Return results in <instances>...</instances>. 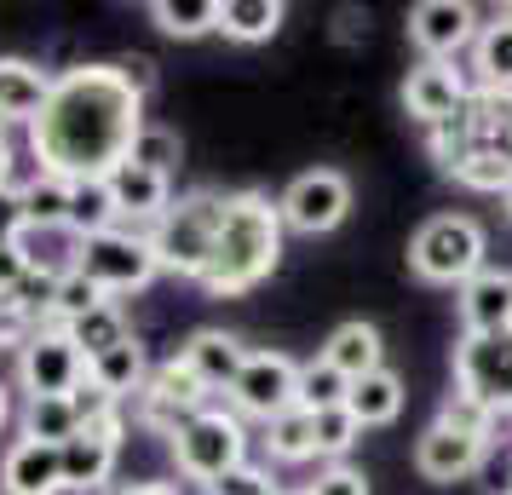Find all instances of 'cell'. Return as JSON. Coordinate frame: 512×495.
<instances>
[{
  "mask_svg": "<svg viewBox=\"0 0 512 495\" xmlns=\"http://www.w3.org/2000/svg\"><path fill=\"white\" fill-rule=\"evenodd\" d=\"M484 254H489V242L472 213H432L409 236V271L420 283H438V288H466L484 271Z\"/></svg>",
  "mask_w": 512,
  "mask_h": 495,
  "instance_id": "4",
  "label": "cell"
},
{
  "mask_svg": "<svg viewBox=\"0 0 512 495\" xmlns=\"http://www.w3.org/2000/svg\"><path fill=\"white\" fill-rule=\"evenodd\" d=\"M225 398H231V409L248 415V421H277V415H288L294 398H300V363L288 352H254L242 363V375H236V386Z\"/></svg>",
  "mask_w": 512,
  "mask_h": 495,
  "instance_id": "11",
  "label": "cell"
},
{
  "mask_svg": "<svg viewBox=\"0 0 512 495\" xmlns=\"http://www.w3.org/2000/svg\"><path fill=\"white\" fill-rule=\"evenodd\" d=\"M265 455L282 461V467H300V461H317V415H305V409H288L277 421H265Z\"/></svg>",
  "mask_w": 512,
  "mask_h": 495,
  "instance_id": "28",
  "label": "cell"
},
{
  "mask_svg": "<svg viewBox=\"0 0 512 495\" xmlns=\"http://www.w3.org/2000/svg\"><path fill=\"white\" fill-rule=\"evenodd\" d=\"M501 208H507V219H512V185H507V190H501Z\"/></svg>",
  "mask_w": 512,
  "mask_h": 495,
  "instance_id": "47",
  "label": "cell"
},
{
  "mask_svg": "<svg viewBox=\"0 0 512 495\" xmlns=\"http://www.w3.org/2000/svg\"><path fill=\"white\" fill-rule=\"evenodd\" d=\"M357 444H363V426H357V415H351L346 403L317 415V455H323L328 467H340Z\"/></svg>",
  "mask_w": 512,
  "mask_h": 495,
  "instance_id": "35",
  "label": "cell"
},
{
  "mask_svg": "<svg viewBox=\"0 0 512 495\" xmlns=\"http://www.w3.org/2000/svg\"><path fill=\"white\" fill-rule=\"evenodd\" d=\"M116 455H121L116 444H104L93 432H75L64 444V495H98L116 472Z\"/></svg>",
  "mask_w": 512,
  "mask_h": 495,
  "instance_id": "22",
  "label": "cell"
},
{
  "mask_svg": "<svg viewBox=\"0 0 512 495\" xmlns=\"http://www.w3.org/2000/svg\"><path fill=\"white\" fill-rule=\"evenodd\" d=\"M455 311H461V334H501V329H512V271L484 265V271L455 294Z\"/></svg>",
  "mask_w": 512,
  "mask_h": 495,
  "instance_id": "16",
  "label": "cell"
},
{
  "mask_svg": "<svg viewBox=\"0 0 512 495\" xmlns=\"http://www.w3.org/2000/svg\"><path fill=\"white\" fill-rule=\"evenodd\" d=\"M70 340L81 346V357L93 363V357H104V352H116V346H127V340H133V323H127V311H121L116 300H104L98 311L75 317V323H70Z\"/></svg>",
  "mask_w": 512,
  "mask_h": 495,
  "instance_id": "30",
  "label": "cell"
},
{
  "mask_svg": "<svg viewBox=\"0 0 512 495\" xmlns=\"http://www.w3.org/2000/svg\"><path fill=\"white\" fill-rule=\"evenodd\" d=\"M288 18V6L282 0H225V12H219V35L225 41H242V47H259V41H271Z\"/></svg>",
  "mask_w": 512,
  "mask_h": 495,
  "instance_id": "27",
  "label": "cell"
},
{
  "mask_svg": "<svg viewBox=\"0 0 512 495\" xmlns=\"http://www.w3.org/2000/svg\"><path fill=\"white\" fill-rule=\"evenodd\" d=\"M202 495H282V490H277V478H271L265 467H254V461H242V467H236V472H225V478H219V484H208Z\"/></svg>",
  "mask_w": 512,
  "mask_h": 495,
  "instance_id": "38",
  "label": "cell"
},
{
  "mask_svg": "<svg viewBox=\"0 0 512 495\" xmlns=\"http://www.w3.org/2000/svg\"><path fill=\"white\" fill-rule=\"evenodd\" d=\"M52 81L58 75L29 58H0V127H35L52 98Z\"/></svg>",
  "mask_w": 512,
  "mask_h": 495,
  "instance_id": "17",
  "label": "cell"
},
{
  "mask_svg": "<svg viewBox=\"0 0 512 495\" xmlns=\"http://www.w3.org/2000/svg\"><path fill=\"white\" fill-rule=\"evenodd\" d=\"M282 495H311V490H282Z\"/></svg>",
  "mask_w": 512,
  "mask_h": 495,
  "instance_id": "48",
  "label": "cell"
},
{
  "mask_svg": "<svg viewBox=\"0 0 512 495\" xmlns=\"http://www.w3.org/2000/svg\"><path fill=\"white\" fill-rule=\"evenodd\" d=\"M426 144H432V156H438L443 173H461L466 156H472V121H466V116L443 121V127H432V133H426Z\"/></svg>",
  "mask_w": 512,
  "mask_h": 495,
  "instance_id": "37",
  "label": "cell"
},
{
  "mask_svg": "<svg viewBox=\"0 0 512 495\" xmlns=\"http://www.w3.org/2000/svg\"><path fill=\"white\" fill-rule=\"evenodd\" d=\"M144 127V98L121 81L116 64H75L52 81L47 110L29 127V150L52 179H110Z\"/></svg>",
  "mask_w": 512,
  "mask_h": 495,
  "instance_id": "1",
  "label": "cell"
},
{
  "mask_svg": "<svg viewBox=\"0 0 512 495\" xmlns=\"http://www.w3.org/2000/svg\"><path fill=\"white\" fill-rule=\"evenodd\" d=\"M87 380V357L70 340V329H35L29 346L18 352V386L24 398H70L75 386Z\"/></svg>",
  "mask_w": 512,
  "mask_h": 495,
  "instance_id": "10",
  "label": "cell"
},
{
  "mask_svg": "<svg viewBox=\"0 0 512 495\" xmlns=\"http://www.w3.org/2000/svg\"><path fill=\"white\" fill-rule=\"evenodd\" d=\"M311 495H369V472H357V467H323L317 472V484H311Z\"/></svg>",
  "mask_w": 512,
  "mask_h": 495,
  "instance_id": "41",
  "label": "cell"
},
{
  "mask_svg": "<svg viewBox=\"0 0 512 495\" xmlns=\"http://www.w3.org/2000/svg\"><path fill=\"white\" fill-rule=\"evenodd\" d=\"M24 208H29V231H70V179H29L24 185Z\"/></svg>",
  "mask_w": 512,
  "mask_h": 495,
  "instance_id": "32",
  "label": "cell"
},
{
  "mask_svg": "<svg viewBox=\"0 0 512 495\" xmlns=\"http://www.w3.org/2000/svg\"><path fill=\"white\" fill-rule=\"evenodd\" d=\"M403 398H409V386H403V375H397V369H374V375L351 380V398H346V409L357 415V426L369 432V426H392L397 415H403Z\"/></svg>",
  "mask_w": 512,
  "mask_h": 495,
  "instance_id": "24",
  "label": "cell"
},
{
  "mask_svg": "<svg viewBox=\"0 0 512 495\" xmlns=\"http://www.w3.org/2000/svg\"><path fill=\"white\" fill-rule=\"evenodd\" d=\"M472 93H512V6L495 12L472 41Z\"/></svg>",
  "mask_w": 512,
  "mask_h": 495,
  "instance_id": "21",
  "label": "cell"
},
{
  "mask_svg": "<svg viewBox=\"0 0 512 495\" xmlns=\"http://www.w3.org/2000/svg\"><path fill=\"white\" fill-rule=\"evenodd\" d=\"M116 70H121V81H127V87H133L139 98L156 93V64H150L144 52H127V58H116Z\"/></svg>",
  "mask_w": 512,
  "mask_h": 495,
  "instance_id": "42",
  "label": "cell"
},
{
  "mask_svg": "<svg viewBox=\"0 0 512 495\" xmlns=\"http://www.w3.org/2000/svg\"><path fill=\"white\" fill-rule=\"evenodd\" d=\"M219 12H225V0H156L150 24L173 41H202V35L219 29Z\"/></svg>",
  "mask_w": 512,
  "mask_h": 495,
  "instance_id": "29",
  "label": "cell"
},
{
  "mask_svg": "<svg viewBox=\"0 0 512 495\" xmlns=\"http://www.w3.org/2000/svg\"><path fill=\"white\" fill-rule=\"evenodd\" d=\"M75 271L116 300V294H139V288L156 283V277H162V260H156V248H150V231L116 225V231L87 236V242H81Z\"/></svg>",
  "mask_w": 512,
  "mask_h": 495,
  "instance_id": "6",
  "label": "cell"
},
{
  "mask_svg": "<svg viewBox=\"0 0 512 495\" xmlns=\"http://www.w3.org/2000/svg\"><path fill=\"white\" fill-rule=\"evenodd\" d=\"M179 357L190 363V375L202 380L208 392H231L236 375H242V363H248L254 352H248L236 334H225V329H196L185 346H179Z\"/></svg>",
  "mask_w": 512,
  "mask_h": 495,
  "instance_id": "19",
  "label": "cell"
},
{
  "mask_svg": "<svg viewBox=\"0 0 512 495\" xmlns=\"http://www.w3.org/2000/svg\"><path fill=\"white\" fill-rule=\"evenodd\" d=\"M167 449H173V467L185 472L190 484H219L225 472H236L242 461H248V426H242V415L236 409H202V415H190L173 438H167Z\"/></svg>",
  "mask_w": 512,
  "mask_h": 495,
  "instance_id": "5",
  "label": "cell"
},
{
  "mask_svg": "<svg viewBox=\"0 0 512 495\" xmlns=\"http://www.w3.org/2000/svg\"><path fill=\"white\" fill-rule=\"evenodd\" d=\"M219 225H225V196H213V190H190V196H179V202L150 225V248H156L162 271L202 283V271L213 265Z\"/></svg>",
  "mask_w": 512,
  "mask_h": 495,
  "instance_id": "3",
  "label": "cell"
},
{
  "mask_svg": "<svg viewBox=\"0 0 512 495\" xmlns=\"http://www.w3.org/2000/svg\"><path fill=\"white\" fill-rule=\"evenodd\" d=\"M29 231V208H24V185H0V248L18 242Z\"/></svg>",
  "mask_w": 512,
  "mask_h": 495,
  "instance_id": "40",
  "label": "cell"
},
{
  "mask_svg": "<svg viewBox=\"0 0 512 495\" xmlns=\"http://www.w3.org/2000/svg\"><path fill=\"white\" fill-rule=\"evenodd\" d=\"M150 369H156V363L144 357V346H139V340H127V346H116V352L93 357V363H87V380L104 386L110 398L127 403V398H139L144 386H150Z\"/></svg>",
  "mask_w": 512,
  "mask_h": 495,
  "instance_id": "25",
  "label": "cell"
},
{
  "mask_svg": "<svg viewBox=\"0 0 512 495\" xmlns=\"http://www.w3.org/2000/svg\"><path fill=\"white\" fill-rule=\"evenodd\" d=\"M18 426H24V438H35V444L64 449L75 432H81V415H75L70 398H24V415H18Z\"/></svg>",
  "mask_w": 512,
  "mask_h": 495,
  "instance_id": "31",
  "label": "cell"
},
{
  "mask_svg": "<svg viewBox=\"0 0 512 495\" xmlns=\"http://www.w3.org/2000/svg\"><path fill=\"white\" fill-rule=\"evenodd\" d=\"M478 6L466 0H420L409 6V47L432 64H455V52H466L478 41Z\"/></svg>",
  "mask_w": 512,
  "mask_h": 495,
  "instance_id": "13",
  "label": "cell"
},
{
  "mask_svg": "<svg viewBox=\"0 0 512 495\" xmlns=\"http://www.w3.org/2000/svg\"><path fill=\"white\" fill-rule=\"evenodd\" d=\"M110 196H116L121 225L150 231V225L173 208V179H162V173H144V167H133V162H121L116 173H110Z\"/></svg>",
  "mask_w": 512,
  "mask_h": 495,
  "instance_id": "18",
  "label": "cell"
},
{
  "mask_svg": "<svg viewBox=\"0 0 512 495\" xmlns=\"http://www.w3.org/2000/svg\"><path fill=\"white\" fill-rule=\"evenodd\" d=\"M24 277H29V260H24V248H18V242H6V248H0V300H6L12 288L24 283Z\"/></svg>",
  "mask_w": 512,
  "mask_h": 495,
  "instance_id": "43",
  "label": "cell"
},
{
  "mask_svg": "<svg viewBox=\"0 0 512 495\" xmlns=\"http://www.w3.org/2000/svg\"><path fill=\"white\" fill-rule=\"evenodd\" d=\"M116 495H179L173 484H121Z\"/></svg>",
  "mask_w": 512,
  "mask_h": 495,
  "instance_id": "44",
  "label": "cell"
},
{
  "mask_svg": "<svg viewBox=\"0 0 512 495\" xmlns=\"http://www.w3.org/2000/svg\"><path fill=\"white\" fill-rule=\"evenodd\" d=\"M0 185H12V139L0 133Z\"/></svg>",
  "mask_w": 512,
  "mask_h": 495,
  "instance_id": "45",
  "label": "cell"
},
{
  "mask_svg": "<svg viewBox=\"0 0 512 495\" xmlns=\"http://www.w3.org/2000/svg\"><path fill=\"white\" fill-rule=\"evenodd\" d=\"M466 121H472V156H495L512 167V93H472Z\"/></svg>",
  "mask_w": 512,
  "mask_h": 495,
  "instance_id": "23",
  "label": "cell"
},
{
  "mask_svg": "<svg viewBox=\"0 0 512 495\" xmlns=\"http://www.w3.org/2000/svg\"><path fill=\"white\" fill-rule=\"evenodd\" d=\"M70 403H75V415H81V426H93V421H104V415H116V409H127L121 398H110L104 386H93V380H81L70 392Z\"/></svg>",
  "mask_w": 512,
  "mask_h": 495,
  "instance_id": "39",
  "label": "cell"
},
{
  "mask_svg": "<svg viewBox=\"0 0 512 495\" xmlns=\"http://www.w3.org/2000/svg\"><path fill=\"white\" fill-rule=\"evenodd\" d=\"M6 421H12V392H6V380H0V432H6Z\"/></svg>",
  "mask_w": 512,
  "mask_h": 495,
  "instance_id": "46",
  "label": "cell"
},
{
  "mask_svg": "<svg viewBox=\"0 0 512 495\" xmlns=\"http://www.w3.org/2000/svg\"><path fill=\"white\" fill-rule=\"evenodd\" d=\"M466 104H472V81H466L455 64H432V58H420L409 81H403V110L432 133L443 121L466 116Z\"/></svg>",
  "mask_w": 512,
  "mask_h": 495,
  "instance_id": "14",
  "label": "cell"
},
{
  "mask_svg": "<svg viewBox=\"0 0 512 495\" xmlns=\"http://www.w3.org/2000/svg\"><path fill=\"white\" fill-rule=\"evenodd\" d=\"M208 398H213V392L190 375L185 357H167V363L150 369V386L133 398V421H139L144 432H156V438H173L190 415H202V409H208Z\"/></svg>",
  "mask_w": 512,
  "mask_h": 495,
  "instance_id": "8",
  "label": "cell"
},
{
  "mask_svg": "<svg viewBox=\"0 0 512 495\" xmlns=\"http://www.w3.org/2000/svg\"><path fill=\"white\" fill-rule=\"evenodd\" d=\"M323 363H334L346 380H363L374 375V369H386V340H380V329L374 323H363V317H351V323H340V329L323 340Z\"/></svg>",
  "mask_w": 512,
  "mask_h": 495,
  "instance_id": "20",
  "label": "cell"
},
{
  "mask_svg": "<svg viewBox=\"0 0 512 495\" xmlns=\"http://www.w3.org/2000/svg\"><path fill=\"white\" fill-rule=\"evenodd\" d=\"M0 490L6 495H64V449L18 438L0 455Z\"/></svg>",
  "mask_w": 512,
  "mask_h": 495,
  "instance_id": "15",
  "label": "cell"
},
{
  "mask_svg": "<svg viewBox=\"0 0 512 495\" xmlns=\"http://www.w3.org/2000/svg\"><path fill=\"white\" fill-rule=\"evenodd\" d=\"M282 231L294 236H328L351 213V179L340 167H305L294 185L277 196Z\"/></svg>",
  "mask_w": 512,
  "mask_h": 495,
  "instance_id": "9",
  "label": "cell"
},
{
  "mask_svg": "<svg viewBox=\"0 0 512 495\" xmlns=\"http://www.w3.org/2000/svg\"><path fill=\"white\" fill-rule=\"evenodd\" d=\"M484 455H489V432H472V426H455V421H432L415 438V472L438 490L466 484L484 467Z\"/></svg>",
  "mask_w": 512,
  "mask_h": 495,
  "instance_id": "12",
  "label": "cell"
},
{
  "mask_svg": "<svg viewBox=\"0 0 512 495\" xmlns=\"http://www.w3.org/2000/svg\"><path fill=\"white\" fill-rule=\"evenodd\" d=\"M179 156H185V144H179V133L173 127H144L139 139H133V156L127 162L144 167V173H162V179H173V167H179Z\"/></svg>",
  "mask_w": 512,
  "mask_h": 495,
  "instance_id": "34",
  "label": "cell"
},
{
  "mask_svg": "<svg viewBox=\"0 0 512 495\" xmlns=\"http://www.w3.org/2000/svg\"><path fill=\"white\" fill-rule=\"evenodd\" d=\"M282 260V213L259 190H231L225 196V225L213 242V265L202 271V288L213 300H236L259 288Z\"/></svg>",
  "mask_w": 512,
  "mask_h": 495,
  "instance_id": "2",
  "label": "cell"
},
{
  "mask_svg": "<svg viewBox=\"0 0 512 495\" xmlns=\"http://www.w3.org/2000/svg\"><path fill=\"white\" fill-rule=\"evenodd\" d=\"M346 398H351V380L340 375L334 363H323V357L300 363V398H294V409H305V415H323V409H340Z\"/></svg>",
  "mask_w": 512,
  "mask_h": 495,
  "instance_id": "33",
  "label": "cell"
},
{
  "mask_svg": "<svg viewBox=\"0 0 512 495\" xmlns=\"http://www.w3.org/2000/svg\"><path fill=\"white\" fill-rule=\"evenodd\" d=\"M104 300H110V294H104L98 283H87L81 271H64V283H58V306H52V323H58V329H70L75 317L98 311Z\"/></svg>",
  "mask_w": 512,
  "mask_h": 495,
  "instance_id": "36",
  "label": "cell"
},
{
  "mask_svg": "<svg viewBox=\"0 0 512 495\" xmlns=\"http://www.w3.org/2000/svg\"><path fill=\"white\" fill-rule=\"evenodd\" d=\"M121 213H116V196H110V179H75L70 185V236L87 242V236H104L116 231Z\"/></svg>",
  "mask_w": 512,
  "mask_h": 495,
  "instance_id": "26",
  "label": "cell"
},
{
  "mask_svg": "<svg viewBox=\"0 0 512 495\" xmlns=\"http://www.w3.org/2000/svg\"><path fill=\"white\" fill-rule=\"evenodd\" d=\"M455 392H466L484 415H512V329L455 340Z\"/></svg>",
  "mask_w": 512,
  "mask_h": 495,
  "instance_id": "7",
  "label": "cell"
}]
</instances>
